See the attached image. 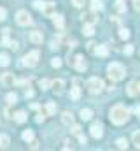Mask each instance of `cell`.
I'll list each match as a JSON object with an SVG mask.
<instances>
[{"mask_svg": "<svg viewBox=\"0 0 140 151\" xmlns=\"http://www.w3.org/2000/svg\"><path fill=\"white\" fill-rule=\"evenodd\" d=\"M34 130H25V132H23V141H25V142H32V141H34Z\"/></svg>", "mask_w": 140, "mask_h": 151, "instance_id": "cb8c5ba5", "label": "cell"}, {"mask_svg": "<svg viewBox=\"0 0 140 151\" xmlns=\"http://www.w3.org/2000/svg\"><path fill=\"white\" fill-rule=\"evenodd\" d=\"M40 12L46 14V16H53V14H54V2H46Z\"/></svg>", "mask_w": 140, "mask_h": 151, "instance_id": "8fae6325", "label": "cell"}, {"mask_svg": "<svg viewBox=\"0 0 140 151\" xmlns=\"http://www.w3.org/2000/svg\"><path fill=\"white\" fill-rule=\"evenodd\" d=\"M16 21H18V25H21V27H28V25H32V16L28 14V11H18Z\"/></svg>", "mask_w": 140, "mask_h": 151, "instance_id": "5b68a950", "label": "cell"}, {"mask_svg": "<svg viewBox=\"0 0 140 151\" xmlns=\"http://www.w3.org/2000/svg\"><path fill=\"white\" fill-rule=\"evenodd\" d=\"M116 146H117L119 150H126V148H128V141H126V139H117V141H116Z\"/></svg>", "mask_w": 140, "mask_h": 151, "instance_id": "4316f807", "label": "cell"}, {"mask_svg": "<svg viewBox=\"0 0 140 151\" xmlns=\"http://www.w3.org/2000/svg\"><path fill=\"white\" fill-rule=\"evenodd\" d=\"M95 46H96V44H95V42H93V40H89V42H88V44H86V47H88V51H91V53H95V49H96V47H95Z\"/></svg>", "mask_w": 140, "mask_h": 151, "instance_id": "e575fe53", "label": "cell"}, {"mask_svg": "<svg viewBox=\"0 0 140 151\" xmlns=\"http://www.w3.org/2000/svg\"><path fill=\"white\" fill-rule=\"evenodd\" d=\"M82 19H84V23H89V25H95V23H98V18L93 14V12H88V14H82L81 16Z\"/></svg>", "mask_w": 140, "mask_h": 151, "instance_id": "9a60e30c", "label": "cell"}, {"mask_svg": "<svg viewBox=\"0 0 140 151\" xmlns=\"http://www.w3.org/2000/svg\"><path fill=\"white\" fill-rule=\"evenodd\" d=\"M133 7H135V11L140 12V0H133Z\"/></svg>", "mask_w": 140, "mask_h": 151, "instance_id": "ee69618b", "label": "cell"}, {"mask_svg": "<svg viewBox=\"0 0 140 151\" xmlns=\"http://www.w3.org/2000/svg\"><path fill=\"white\" fill-rule=\"evenodd\" d=\"M14 119H16L18 123H25V121H26V113H25V111H18V113L14 114Z\"/></svg>", "mask_w": 140, "mask_h": 151, "instance_id": "7402d4cb", "label": "cell"}, {"mask_svg": "<svg viewBox=\"0 0 140 151\" xmlns=\"http://www.w3.org/2000/svg\"><path fill=\"white\" fill-rule=\"evenodd\" d=\"M139 90H140V83H139Z\"/></svg>", "mask_w": 140, "mask_h": 151, "instance_id": "bcb514c9", "label": "cell"}, {"mask_svg": "<svg viewBox=\"0 0 140 151\" xmlns=\"http://www.w3.org/2000/svg\"><path fill=\"white\" fill-rule=\"evenodd\" d=\"M131 141H133V144H135V146H137V148L140 150V130H137V132L133 134V137H131Z\"/></svg>", "mask_w": 140, "mask_h": 151, "instance_id": "83f0119b", "label": "cell"}, {"mask_svg": "<svg viewBox=\"0 0 140 151\" xmlns=\"http://www.w3.org/2000/svg\"><path fill=\"white\" fill-rule=\"evenodd\" d=\"M131 53H133V46H126V47H124V55H128V56H130Z\"/></svg>", "mask_w": 140, "mask_h": 151, "instance_id": "74e56055", "label": "cell"}, {"mask_svg": "<svg viewBox=\"0 0 140 151\" xmlns=\"http://www.w3.org/2000/svg\"><path fill=\"white\" fill-rule=\"evenodd\" d=\"M9 47H11V49H14V51H16V49H18V47H19V44H18V42H16V40H11V46H9Z\"/></svg>", "mask_w": 140, "mask_h": 151, "instance_id": "ab89813d", "label": "cell"}, {"mask_svg": "<svg viewBox=\"0 0 140 151\" xmlns=\"http://www.w3.org/2000/svg\"><path fill=\"white\" fill-rule=\"evenodd\" d=\"M35 121H37V123H42V121H44V114H42V113H40V114H37Z\"/></svg>", "mask_w": 140, "mask_h": 151, "instance_id": "7bdbcfd3", "label": "cell"}, {"mask_svg": "<svg viewBox=\"0 0 140 151\" xmlns=\"http://www.w3.org/2000/svg\"><path fill=\"white\" fill-rule=\"evenodd\" d=\"M51 88L54 90V93H63V90H65V81L63 79H54V81H51Z\"/></svg>", "mask_w": 140, "mask_h": 151, "instance_id": "9c48e42d", "label": "cell"}, {"mask_svg": "<svg viewBox=\"0 0 140 151\" xmlns=\"http://www.w3.org/2000/svg\"><path fill=\"white\" fill-rule=\"evenodd\" d=\"M9 142H11V141H9V137H7V135H0V148H7V146H9Z\"/></svg>", "mask_w": 140, "mask_h": 151, "instance_id": "4dcf8cb0", "label": "cell"}, {"mask_svg": "<svg viewBox=\"0 0 140 151\" xmlns=\"http://www.w3.org/2000/svg\"><path fill=\"white\" fill-rule=\"evenodd\" d=\"M69 63L72 65V67H75L79 72H84V70L88 69V63L84 62V58H82L81 55H77V56H72V58L69 56Z\"/></svg>", "mask_w": 140, "mask_h": 151, "instance_id": "277c9868", "label": "cell"}, {"mask_svg": "<svg viewBox=\"0 0 140 151\" xmlns=\"http://www.w3.org/2000/svg\"><path fill=\"white\" fill-rule=\"evenodd\" d=\"M61 123L67 125V127H72V125H74V116H72V113L65 111V113L61 114Z\"/></svg>", "mask_w": 140, "mask_h": 151, "instance_id": "5bb4252c", "label": "cell"}, {"mask_svg": "<svg viewBox=\"0 0 140 151\" xmlns=\"http://www.w3.org/2000/svg\"><path fill=\"white\" fill-rule=\"evenodd\" d=\"M139 93H140L139 83H137V81H130L128 86H126V95H128V97H137Z\"/></svg>", "mask_w": 140, "mask_h": 151, "instance_id": "52a82bcc", "label": "cell"}, {"mask_svg": "<svg viewBox=\"0 0 140 151\" xmlns=\"http://www.w3.org/2000/svg\"><path fill=\"white\" fill-rule=\"evenodd\" d=\"M5 100H7L9 104H16V102H18V95H16V93H9V95L5 97Z\"/></svg>", "mask_w": 140, "mask_h": 151, "instance_id": "f546056e", "label": "cell"}, {"mask_svg": "<svg viewBox=\"0 0 140 151\" xmlns=\"http://www.w3.org/2000/svg\"><path fill=\"white\" fill-rule=\"evenodd\" d=\"M70 132H72L74 135H79V134H81V127H79V125H72V128H70Z\"/></svg>", "mask_w": 140, "mask_h": 151, "instance_id": "836d02e7", "label": "cell"}, {"mask_svg": "<svg viewBox=\"0 0 140 151\" xmlns=\"http://www.w3.org/2000/svg\"><path fill=\"white\" fill-rule=\"evenodd\" d=\"M51 18H53L54 27H56V28H60V30H63V27H65V19H63V16H61V14H53Z\"/></svg>", "mask_w": 140, "mask_h": 151, "instance_id": "7c38bea8", "label": "cell"}, {"mask_svg": "<svg viewBox=\"0 0 140 151\" xmlns=\"http://www.w3.org/2000/svg\"><path fill=\"white\" fill-rule=\"evenodd\" d=\"M39 56H40L39 51H30V53L23 58V65H26V67H35V65L39 63Z\"/></svg>", "mask_w": 140, "mask_h": 151, "instance_id": "8992f818", "label": "cell"}, {"mask_svg": "<svg viewBox=\"0 0 140 151\" xmlns=\"http://www.w3.org/2000/svg\"><path fill=\"white\" fill-rule=\"evenodd\" d=\"M107 74L109 77L112 79V81H121L124 74H126V70H124V67L121 65V63H117V62H112V63H109V67H107Z\"/></svg>", "mask_w": 140, "mask_h": 151, "instance_id": "7a4b0ae2", "label": "cell"}, {"mask_svg": "<svg viewBox=\"0 0 140 151\" xmlns=\"http://www.w3.org/2000/svg\"><path fill=\"white\" fill-rule=\"evenodd\" d=\"M72 4H74V7H82L86 4V0H72Z\"/></svg>", "mask_w": 140, "mask_h": 151, "instance_id": "d590c367", "label": "cell"}, {"mask_svg": "<svg viewBox=\"0 0 140 151\" xmlns=\"http://www.w3.org/2000/svg\"><path fill=\"white\" fill-rule=\"evenodd\" d=\"M104 9V2L102 0H91V11H102Z\"/></svg>", "mask_w": 140, "mask_h": 151, "instance_id": "ffe728a7", "label": "cell"}, {"mask_svg": "<svg viewBox=\"0 0 140 151\" xmlns=\"http://www.w3.org/2000/svg\"><path fill=\"white\" fill-rule=\"evenodd\" d=\"M95 53H96L98 56H107V55H109V47L102 44V46H98V47L95 49Z\"/></svg>", "mask_w": 140, "mask_h": 151, "instance_id": "44dd1931", "label": "cell"}, {"mask_svg": "<svg viewBox=\"0 0 140 151\" xmlns=\"http://www.w3.org/2000/svg\"><path fill=\"white\" fill-rule=\"evenodd\" d=\"M51 65H53L54 69H60V67H61V60H60V58H53V60H51Z\"/></svg>", "mask_w": 140, "mask_h": 151, "instance_id": "1f68e13d", "label": "cell"}, {"mask_svg": "<svg viewBox=\"0 0 140 151\" xmlns=\"http://www.w3.org/2000/svg\"><path fill=\"white\" fill-rule=\"evenodd\" d=\"M9 63H11L9 55H7V53H0V65H2V67H7Z\"/></svg>", "mask_w": 140, "mask_h": 151, "instance_id": "603a6c76", "label": "cell"}, {"mask_svg": "<svg viewBox=\"0 0 140 151\" xmlns=\"http://www.w3.org/2000/svg\"><path fill=\"white\" fill-rule=\"evenodd\" d=\"M124 2H126V0H116L114 7H116L117 12H126V4H124Z\"/></svg>", "mask_w": 140, "mask_h": 151, "instance_id": "ac0fdd59", "label": "cell"}, {"mask_svg": "<svg viewBox=\"0 0 140 151\" xmlns=\"http://www.w3.org/2000/svg\"><path fill=\"white\" fill-rule=\"evenodd\" d=\"M5 16H7V11H5L4 7H0V21H4V19H5Z\"/></svg>", "mask_w": 140, "mask_h": 151, "instance_id": "8d00e7d4", "label": "cell"}, {"mask_svg": "<svg viewBox=\"0 0 140 151\" xmlns=\"http://www.w3.org/2000/svg\"><path fill=\"white\" fill-rule=\"evenodd\" d=\"M2 46H7V47H9V46H11V40H9V39H7V35H5V37L2 39Z\"/></svg>", "mask_w": 140, "mask_h": 151, "instance_id": "60d3db41", "label": "cell"}, {"mask_svg": "<svg viewBox=\"0 0 140 151\" xmlns=\"http://www.w3.org/2000/svg\"><path fill=\"white\" fill-rule=\"evenodd\" d=\"M77 137H79V142H81V144H82V146H84V144H86V142H88V139H86V137H84V135H82V134H79V135H77Z\"/></svg>", "mask_w": 140, "mask_h": 151, "instance_id": "f35d334b", "label": "cell"}, {"mask_svg": "<svg viewBox=\"0 0 140 151\" xmlns=\"http://www.w3.org/2000/svg\"><path fill=\"white\" fill-rule=\"evenodd\" d=\"M54 113H56V104L54 102H47L46 107H44V114L51 116V114H54Z\"/></svg>", "mask_w": 140, "mask_h": 151, "instance_id": "2e32d148", "label": "cell"}, {"mask_svg": "<svg viewBox=\"0 0 140 151\" xmlns=\"http://www.w3.org/2000/svg\"><path fill=\"white\" fill-rule=\"evenodd\" d=\"M135 114L139 116V119H140V106H139V107H135Z\"/></svg>", "mask_w": 140, "mask_h": 151, "instance_id": "f6af8a7d", "label": "cell"}, {"mask_svg": "<svg viewBox=\"0 0 140 151\" xmlns=\"http://www.w3.org/2000/svg\"><path fill=\"white\" fill-rule=\"evenodd\" d=\"M119 37L123 39V40H128V39H130V30L121 28V30H119Z\"/></svg>", "mask_w": 140, "mask_h": 151, "instance_id": "f1b7e54d", "label": "cell"}, {"mask_svg": "<svg viewBox=\"0 0 140 151\" xmlns=\"http://www.w3.org/2000/svg\"><path fill=\"white\" fill-rule=\"evenodd\" d=\"M82 32H84V35H88V37H93V34H95V28H93V25H89V23H84V27H82Z\"/></svg>", "mask_w": 140, "mask_h": 151, "instance_id": "e0dca14e", "label": "cell"}, {"mask_svg": "<svg viewBox=\"0 0 140 151\" xmlns=\"http://www.w3.org/2000/svg\"><path fill=\"white\" fill-rule=\"evenodd\" d=\"M109 118H110V121L114 123V125H124L126 121H128V118H130V111L124 107V106H114L112 109H110V113H109Z\"/></svg>", "mask_w": 140, "mask_h": 151, "instance_id": "6da1fadb", "label": "cell"}, {"mask_svg": "<svg viewBox=\"0 0 140 151\" xmlns=\"http://www.w3.org/2000/svg\"><path fill=\"white\" fill-rule=\"evenodd\" d=\"M39 88L44 90V91L49 90V88H51V81H47V79H40V81H39Z\"/></svg>", "mask_w": 140, "mask_h": 151, "instance_id": "484cf974", "label": "cell"}, {"mask_svg": "<svg viewBox=\"0 0 140 151\" xmlns=\"http://www.w3.org/2000/svg\"><path fill=\"white\" fill-rule=\"evenodd\" d=\"M79 97H81V88H77V86L70 88V99L72 100H79Z\"/></svg>", "mask_w": 140, "mask_h": 151, "instance_id": "d6986e66", "label": "cell"}, {"mask_svg": "<svg viewBox=\"0 0 140 151\" xmlns=\"http://www.w3.org/2000/svg\"><path fill=\"white\" fill-rule=\"evenodd\" d=\"M44 4H46V2H42V0H35V2H34V7L37 9V11H42Z\"/></svg>", "mask_w": 140, "mask_h": 151, "instance_id": "d6a6232c", "label": "cell"}, {"mask_svg": "<svg viewBox=\"0 0 140 151\" xmlns=\"http://www.w3.org/2000/svg\"><path fill=\"white\" fill-rule=\"evenodd\" d=\"M25 97H26V99H32V97H34V90H26V91H25Z\"/></svg>", "mask_w": 140, "mask_h": 151, "instance_id": "b9f144b4", "label": "cell"}, {"mask_svg": "<svg viewBox=\"0 0 140 151\" xmlns=\"http://www.w3.org/2000/svg\"><path fill=\"white\" fill-rule=\"evenodd\" d=\"M0 81H2V84H4V86H14V84H16L14 74H11V72H5V74H2Z\"/></svg>", "mask_w": 140, "mask_h": 151, "instance_id": "30bf717a", "label": "cell"}, {"mask_svg": "<svg viewBox=\"0 0 140 151\" xmlns=\"http://www.w3.org/2000/svg\"><path fill=\"white\" fill-rule=\"evenodd\" d=\"M91 116H93V111H91V109H81V118H82L84 121L91 119Z\"/></svg>", "mask_w": 140, "mask_h": 151, "instance_id": "d4e9b609", "label": "cell"}, {"mask_svg": "<svg viewBox=\"0 0 140 151\" xmlns=\"http://www.w3.org/2000/svg\"><path fill=\"white\" fill-rule=\"evenodd\" d=\"M89 134H91V137L100 139V137L104 135V127H102L100 123H93V125H91V128H89Z\"/></svg>", "mask_w": 140, "mask_h": 151, "instance_id": "ba28073f", "label": "cell"}, {"mask_svg": "<svg viewBox=\"0 0 140 151\" xmlns=\"http://www.w3.org/2000/svg\"><path fill=\"white\" fill-rule=\"evenodd\" d=\"M86 88H88V91L89 93H93V95H96V93H100L102 90H104V81L100 79V77H89L88 81H86Z\"/></svg>", "mask_w": 140, "mask_h": 151, "instance_id": "3957f363", "label": "cell"}, {"mask_svg": "<svg viewBox=\"0 0 140 151\" xmlns=\"http://www.w3.org/2000/svg\"><path fill=\"white\" fill-rule=\"evenodd\" d=\"M30 40H32L34 44H42V40H44V35H42V32H39V30H34V32H30Z\"/></svg>", "mask_w": 140, "mask_h": 151, "instance_id": "4fadbf2b", "label": "cell"}]
</instances>
